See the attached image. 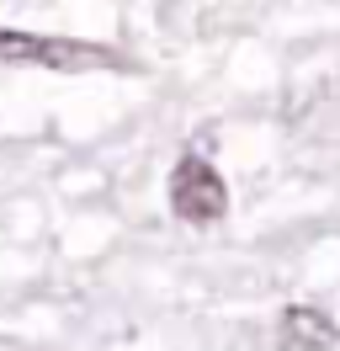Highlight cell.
I'll return each instance as SVG.
<instances>
[{
  "instance_id": "cell-1",
  "label": "cell",
  "mask_w": 340,
  "mask_h": 351,
  "mask_svg": "<svg viewBox=\"0 0 340 351\" xmlns=\"http://www.w3.org/2000/svg\"><path fill=\"white\" fill-rule=\"evenodd\" d=\"M0 59L5 64H42V69H123V53H112L101 43L32 38V32H0Z\"/></svg>"
},
{
  "instance_id": "cell-2",
  "label": "cell",
  "mask_w": 340,
  "mask_h": 351,
  "mask_svg": "<svg viewBox=\"0 0 340 351\" xmlns=\"http://www.w3.org/2000/svg\"><path fill=\"white\" fill-rule=\"evenodd\" d=\"M170 208H175V219H186V223H218L229 213V186H223V176L212 171L208 160L186 154L170 171Z\"/></svg>"
},
{
  "instance_id": "cell-3",
  "label": "cell",
  "mask_w": 340,
  "mask_h": 351,
  "mask_svg": "<svg viewBox=\"0 0 340 351\" xmlns=\"http://www.w3.org/2000/svg\"><path fill=\"white\" fill-rule=\"evenodd\" d=\"M335 346H340V330L324 308H314V304L282 308V319H276V351H335Z\"/></svg>"
}]
</instances>
